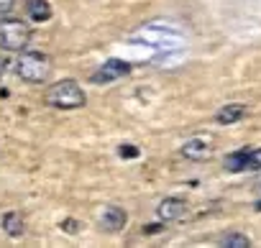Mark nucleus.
Returning <instances> with one entry per match:
<instances>
[{
    "label": "nucleus",
    "instance_id": "1",
    "mask_svg": "<svg viewBox=\"0 0 261 248\" xmlns=\"http://www.w3.org/2000/svg\"><path fill=\"white\" fill-rule=\"evenodd\" d=\"M13 69H16V74L23 82L41 85L51 74V59L44 51H21L18 59H16V64H13Z\"/></svg>",
    "mask_w": 261,
    "mask_h": 248
},
{
    "label": "nucleus",
    "instance_id": "2",
    "mask_svg": "<svg viewBox=\"0 0 261 248\" xmlns=\"http://www.w3.org/2000/svg\"><path fill=\"white\" fill-rule=\"evenodd\" d=\"M85 102H87V95L74 79H62V82L51 85L46 92V105H51L57 110H77Z\"/></svg>",
    "mask_w": 261,
    "mask_h": 248
},
{
    "label": "nucleus",
    "instance_id": "3",
    "mask_svg": "<svg viewBox=\"0 0 261 248\" xmlns=\"http://www.w3.org/2000/svg\"><path fill=\"white\" fill-rule=\"evenodd\" d=\"M31 41V29L29 23L18 18H6L0 21V46L8 51H23Z\"/></svg>",
    "mask_w": 261,
    "mask_h": 248
},
{
    "label": "nucleus",
    "instance_id": "4",
    "mask_svg": "<svg viewBox=\"0 0 261 248\" xmlns=\"http://www.w3.org/2000/svg\"><path fill=\"white\" fill-rule=\"evenodd\" d=\"M139 39H144V41H149V44H154V46H162L164 51H169V49H174V46L182 44L179 31H167V29L156 31V26H144V29H139Z\"/></svg>",
    "mask_w": 261,
    "mask_h": 248
},
{
    "label": "nucleus",
    "instance_id": "5",
    "mask_svg": "<svg viewBox=\"0 0 261 248\" xmlns=\"http://www.w3.org/2000/svg\"><path fill=\"white\" fill-rule=\"evenodd\" d=\"M128 74H130V64H128V62H123V59H108V62L90 77V82H92V85H108V82L123 79V77H128Z\"/></svg>",
    "mask_w": 261,
    "mask_h": 248
},
{
    "label": "nucleus",
    "instance_id": "6",
    "mask_svg": "<svg viewBox=\"0 0 261 248\" xmlns=\"http://www.w3.org/2000/svg\"><path fill=\"white\" fill-rule=\"evenodd\" d=\"M97 223H100L102 230H108V233H118V230L125 228V223H128V212H125L123 207H118V205H108V207L100 210Z\"/></svg>",
    "mask_w": 261,
    "mask_h": 248
},
{
    "label": "nucleus",
    "instance_id": "7",
    "mask_svg": "<svg viewBox=\"0 0 261 248\" xmlns=\"http://www.w3.org/2000/svg\"><path fill=\"white\" fill-rule=\"evenodd\" d=\"M185 212H187V202H185L182 197H167V200H162V202L156 205V217H159L162 223H174V220H179Z\"/></svg>",
    "mask_w": 261,
    "mask_h": 248
},
{
    "label": "nucleus",
    "instance_id": "8",
    "mask_svg": "<svg viewBox=\"0 0 261 248\" xmlns=\"http://www.w3.org/2000/svg\"><path fill=\"white\" fill-rule=\"evenodd\" d=\"M210 151H213V146H210V141H205V139H192V141H187V144L182 146V156H185L187 161H202V159L210 156Z\"/></svg>",
    "mask_w": 261,
    "mask_h": 248
},
{
    "label": "nucleus",
    "instance_id": "9",
    "mask_svg": "<svg viewBox=\"0 0 261 248\" xmlns=\"http://www.w3.org/2000/svg\"><path fill=\"white\" fill-rule=\"evenodd\" d=\"M26 13L36 23H46L51 18V6L49 0H26Z\"/></svg>",
    "mask_w": 261,
    "mask_h": 248
},
{
    "label": "nucleus",
    "instance_id": "10",
    "mask_svg": "<svg viewBox=\"0 0 261 248\" xmlns=\"http://www.w3.org/2000/svg\"><path fill=\"white\" fill-rule=\"evenodd\" d=\"M0 225H3L6 235H11V238H21L26 233V223H23V215L21 212H6Z\"/></svg>",
    "mask_w": 261,
    "mask_h": 248
},
{
    "label": "nucleus",
    "instance_id": "11",
    "mask_svg": "<svg viewBox=\"0 0 261 248\" xmlns=\"http://www.w3.org/2000/svg\"><path fill=\"white\" fill-rule=\"evenodd\" d=\"M243 115H246V105H238V102H233V105H225V107H220V110L215 113V120L220 123V126H230V123H238Z\"/></svg>",
    "mask_w": 261,
    "mask_h": 248
},
{
    "label": "nucleus",
    "instance_id": "12",
    "mask_svg": "<svg viewBox=\"0 0 261 248\" xmlns=\"http://www.w3.org/2000/svg\"><path fill=\"white\" fill-rule=\"evenodd\" d=\"M220 245H225V248H248L251 240H248L243 233H228V235L220 240Z\"/></svg>",
    "mask_w": 261,
    "mask_h": 248
},
{
    "label": "nucleus",
    "instance_id": "13",
    "mask_svg": "<svg viewBox=\"0 0 261 248\" xmlns=\"http://www.w3.org/2000/svg\"><path fill=\"white\" fill-rule=\"evenodd\" d=\"M261 169V149H248L246 154V172H258Z\"/></svg>",
    "mask_w": 261,
    "mask_h": 248
},
{
    "label": "nucleus",
    "instance_id": "14",
    "mask_svg": "<svg viewBox=\"0 0 261 248\" xmlns=\"http://www.w3.org/2000/svg\"><path fill=\"white\" fill-rule=\"evenodd\" d=\"M13 11V0H0V16H8Z\"/></svg>",
    "mask_w": 261,
    "mask_h": 248
},
{
    "label": "nucleus",
    "instance_id": "15",
    "mask_svg": "<svg viewBox=\"0 0 261 248\" xmlns=\"http://www.w3.org/2000/svg\"><path fill=\"white\" fill-rule=\"evenodd\" d=\"M0 77H3V62H0Z\"/></svg>",
    "mask_w": 261,
    "mask_h": 248
},
{
    "label": "nucleus",
    "instance_id": "16",
    "mask_svg": "<svg viewBox=\"0 0 261 248\" xmlns=\"http://www.w3.org/2000/svg\"><path fill=\"white\" fill-rule=\"evenodd\" d=\"M256 210H261V200H258V202H256Z\"/></svg>",
    "mask_w": 261,
    "mask_h": 248
},
{
    "label": "nucleus",
    "instance_id": "17",
    "mask_svg": "<svg viewBox=\"0 0 261 248\" xmlns=\"http://www.w3.org/2000/svg\"><path fill=\"white\" fill-rule=\"evenodd\" d=\"M258 172H261V169H258ZM258 182H261V179H258Z\"/></svg>",
    "mask_w": 261,
    "mask_h": 248
}]
</instances>
